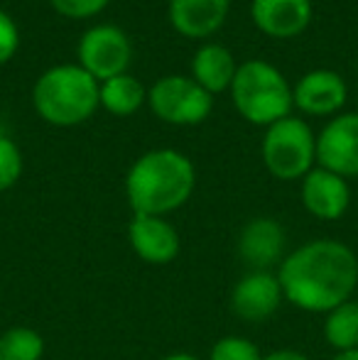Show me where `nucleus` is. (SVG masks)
Segmentation results:
<instances>
[{
    "instance_id": "nucleus-1",
    "label": "nucleus",
    "mask_w": 358,
    "mask_h": 360,
    "mask_svg": "<svg viewBox=\"0 0 358 360\" xmlns=\"http://www.w3.org/2000/svg\"><path fill=\"white\" fill-rule=\"evenodd\" d=\"M282 297L309 314H329L358 292V255L334 238H317L287 252L277 267Z\"/></svg>"
},
{
    "instance_id": "nucleus-2",
    "label": "nucleus",
    "mask_w": 358,
    "mask_h": 360,
    "mask_svg": "<svg viewBox=\"0 0 358 360\" xmlns=\"http://www.w3.org/2000/svg\"><path fill=\"white\" fill-rule=\"evenodd\" d=\"M196 186L194 162L179 150H150L125 174V196L133 214L167 216L191 199Z\"/></svg>"
},
{
    "instance_id": "nucleus-3",
    "label": "nucleus",
    "mask_w": 358,
    "mask_h": 360,
    "mask_svg": "<svg viewBox=\"0 0 358 360\" xmlns=\"http://www.w3.org/2000/svg\"><path fill=\"white\" fill-rule=\"evenodd\" d=\"M32 105L44 123L74 128L101 105V84L79 64H57L34 81Z\"/></svg>"
},
{
    "instance_id": "nucleus-4",
    "label": "nucleus",
    "mask_w": 358,
    "mask_h": 360,
    "mask_svg": "<svg viewBox=\"0 0 358 360\" xmlns=\"http://www.w3.org/2000/svg\"><path fill=\"white\" fill-rule=\"evenodd\" d=\"M231 101L241 118L253 125H272L292 115V86L277 67L260 59L238 64L234 84L229 89Z\"/></svg>"
},
{
    "instance_id": "nucleus-5",
    "label": "nucleus",
    "mask_w": 358,
    "mask_h": 360,
    "mask_svg": "<svg viewBox=\"0 0 358 360\" xmlns=\"http://www.w3.org/2000/svg\"><path fill=\"white\" fill-rule=\"evenodd\" d=\"M265 169L280 181L305 179L317 167V135L297 115L268 125L263 138Z\"/></svg>"
},
{
    "instance_id": "nucleus-6",
    "label": "nucleus",
    "mask_w": 358,
    "mask_h": 360,
    "mask_svg": "<svg viewBox=\"0 0 358 360\" xmlns=\"http://www.w3.org/2000/svg\"><path fill=\"white\" fill-rule=\"evenodd\" d=\"M150 110L170 125H199L214 108V96L191 76L170 74L155 81L148 91Z\"/></svg>"
},
{
    "instance_id": "nucleus-7",
    "label": "nucleus",
    "mask_w": 358,
    "mask_h": 360,
    "mask_svg": "<svg viewBox=\"0 0 358 360\" xmlns=\"http://www.w3.org/2000/svg\"><path fill=\"white\" fill-rule=\"evenodd\" d=\"M77 57L79 67L87 69L101 84L118 74H128L133 44H130L128 34L115 25H96L82 34Z\"/></svg>"
},
{
    "instance_id": "nucleus-8",
    "label": "nucleus",
    "mask_w": 358,
    "mask_h": 360,
    "mask_svg": "<svg viewBox=\"0 0 358 360\" xmlns=\"http://www.w3.org/2000/svg\"><path fill=\"white\" fill-rule=\"evenodd\" d=\"M317 167L351 179L358 176V113H339L317 135Z\"/></svg>"
},
{
    "instance_id": "nucleus-9",
    "label": "nucleus",
    "mask_w": 358,
    "mask_h": 360,
    "mask_svg": "<svg viewBox=\"0 0 358 360\" xmlns=\"http://www.w3.org/2000/svg\"><path fill=\"white\" fill-rule=\"evenodd\" d=\"M285 302L275 272L248 270L231 289V311L245 323H263Z\"/></svg>"
},
{
    "instance_id": "nucleus-10",
    "label": "nucleus",
    "mask_w": 358,
    "mask_h": 360,
    "mask_svg": "<svg viewBox=\"0 0 358 360\" xmlns=\"http://www.w3.org/2000/svg\"><path fill=\"white\" fill-rule=\"evenodd\" d=\"M238 257L248 270H268L280 267L287 255V233L280 221L268 216L250 218L238 233Z\"/></svg>"
},
{
    "instance_id": "nucleus-11",
    "label": "nucleus",
    "mask_w": 358,
    "mask_h": 360,
    "mask_svg": "<svg viewBox=\"0 0 358 360\" xmlns=\"http://www.w3.org/2000/svg\"><path fill=\"white\" fill-rule=\"evenodd\" d=\"M128 243L133 252L148 265H170L181 250L179 233L165 216L133 214L128 226Z\"/></svg>"
},
{
    "instance_id": "nucleus-12",
    "label": "nucleus",
    "mask_w": 358,
    "mask_h": 360,
    "mask_svg": "<svg viewBox=\"0 0 358 360\" xmlns=\"http://www.w3.org/2000/svg\"><path fill=\"white\" fill-rule=\"evenodd\" d=\"M302 204L319 221H339L351 206V189L344 176L314 167L302 179Z\"/></svg>"
},
{
    "instance_id": "nucleus-13",
    "label": "nucleus",
    "mask_w": 358,
    "mask_h": 360,
    "mask_svg": "<svg viewBox=\"0 0 358 360\" xmlns=\"http://www.w3.org/2000/svg\"><path fill=\"white\" fill-rule=\"evenodd\" d=\"M292 103L307 115H336L346 103V81L331 69L307 72L292 89Z\"/></svg>"
},
{
    "instance_id": "nucleus-14",
    "label": "nucleus",
    "mask_w": 358,
    "mask_h": 360,
    "mask_svg": "<svg viewBox=\"0 0 358 360\" xmlns=\"http://www.w3.org/2000/svg\"><path fill=\"white\" fill-rule=\"evenodd\" d=\"M250 20L272 39H292L312 22V0H253Z\"/></svg>"
},
{
    "instance_id": "nucleus-15",
    "label": "nucleus",
    "mask_w": 358,
    "mask_h": 360,
    "mask_svg": "<svg viewBox=\"0 0 358 360\" xmlns=\"http://www.w3.org/2000/svg\"><path fill=\"white\" fill-rule=\"evenodd\" d=\"M231 0H170L172 27L186 39H204L219 32L229 18Z\"/></svg>"
},
{
    "instance_id": "nucleus-16",
    "label": "nucleus",
    "mask_w": 358,
    "mask_h": 360,
    "mask_svg": "<svg viewBox=\"0 0 358 360\" xmlns=\"http://www.w3.org/2000/svg\"><path fill=\"white\" fill-rule=\"evenodd\" d=\"M236 69H238V64H236L231 49L216 42L199 47L194 59H191V79L204 91H209L211 96L231 89Z\"/></svg>"
},
{
    "instance_id": "nucleus-17",
    "label": "nucleus",
    "mask_w": 358,
    "mask_h": 360,
    "mask_svg": "<svg viewBox=\"0 0 358 360\" xmlns=\"http://www.w3.org/2000/svg\"><path fill=\"white\" fill-rule=\"evenodd\" d=\"M145 101H148V89L135 76L118 74L113 79L101 81V105L110 115L128 118V115L138 113Z\"/></svg>"
},
{
    "instance_id": "nucleus-18",
    "label": "nucleus",
    "mask_w": 358,
    "mask_h": 360,
    "mask_svg": "<svg viewBox=\"0 0 358 360\" xmlns=\"http://www.w3.org/2000/svg\"><path fill=\"white\" fill-rule=\"evenodd\" d=\"M324 338L336 353L358 348V297L324 314Z\"/></svg>"
},
{
    "instance_id": "nucleus-19",
    "label": "nucleus",
    "mask_w": 358,
    "mask_h": 360,
    "mask_svg": "<svg viewBox=\"0 0 358 360\" xmlns=\"http://www.w3.org/2000/svg\"><path fill=\"white\" fill-rule=\"evenodd\" d=\"M44 338L30 326H10L0 333V360H42Z\"/></svg>"
},
{
    "instance_id": "nucleus-20",
    "label": "nucleus",
    "mask_w": 358,
    "mask_h": 360,
    "mask_svg": "<svg viewBox=\"0 0 358 360\" xmlns=\"http://www.w3.org/2000/svg\"><path fill=\"white\" fill-rule=\"evenodd\" d=\"M209 360H263V351L243 336H224L211 346Z\"/></svg>"
},
{
    "instance_id": "nucleus-21",
    "label": "nucleus",
    "mask_w": 358,
    "mask_h": 360,
    "mask_svg": "<svg viewBox=\"0 0 358 360\" xmlns=\"http://www.w3.org/2000/svg\"><path fill=\"white\" fill-rule=\"evenodd\" d=\"M23 152L20 147L8 138L0 135V191L13 189L23 176Z\"/></svg>"
},
{
    "instance_id": "nucleus-22",
    "label": "nucleus",
    "mask_w": 358,
    "mask_h": 360,
    "mask_svg": "<svg viewBox=\"0 0 358 360\" xmlns=\"http://www.w3.org/2000/svg\"><path fill=\"white\" fill-rule=\"evenodd\" d=\"M59 15L69 20H89L98 15L110 0H49Z\"/></svg>"
},
{
    "instance_id": "nucleus-23",
    "label": "nucleus",
    "mask_w": 358,
    "mask_h": 360,
    "mask_svg": "<svg viewBox=\"0 0 358 360\" xmlns=\"http://www.w3.org/2000/svg\"><path fill=\"white\" fill-rule=\"evenodd\" d=\"M20 47V30L5 10H0V64L10 62Z\"/></svg>"
},
{
    "instance_id": "nucleus-24",
    "label": "nucleus",
    "mask_w": 358,
    "mask_h": 360,
    "mask_svg": "<svg viewBox=\"0 0 358 360\" xmlns=\"http://www.w3.org/2000/svg\"><path fill=\"white\" fill-rule=\"evenodd\" d=\"M263 360H312V358L302 351H295V348H280V351H272L268 356H263Z\"/></svg>"
},
{
    "instance_id": "nucleus-25",
    "label": "nucleus",
    "mask_w": 358,
    "mask_h": 360,
    "mask_svg": "<svg viewBox=\"0 0 358 360\" xmlns=\"http://www.w3.org/2000/svg\"><path fill=\"white\" fill-rule=\"evenodd\" d=\"M162 360H199V358L191 356V353H170V356H165Z\"/></svg>"
},
{
    "instance_id": "nucleus-26",
    "label": "nucleus",
    "mask_w": 358,
    "mask_h": 360,
    "mask_svg": "<svg viewBox=\"0 0 358 360\" xmlns=\"http://www.w3.org/2000/svg\"><path fill=\"white\" fill-rule=\"evenodd\" d=\"M331 360H358V348L356 351H346V353H336Z\"/></svg>"
},
{
    "instance_id": "nucleus-27",
    "label": "nucleus",
    "mask_w": 358,
    "mask_h": 360,
    "mask_svg": "<svg viewBox=\"0 0 358 360\" xmlns=\"http://www.w3.org/2000/svg\"><path fill=\"white\" fill-rule=\"evenodd\" d=\"M356 294H358V292H356Z\"/></svg>"
}]
</instances>
